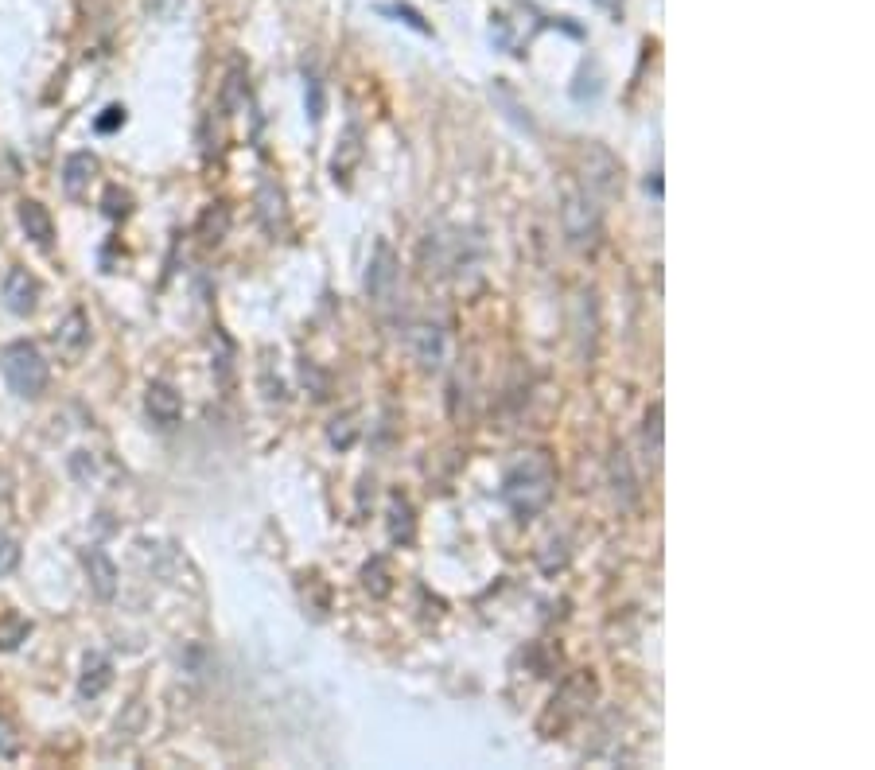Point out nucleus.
I'll return each mask as SVG.
<instances>
[{
  "label": "nucleus",
  "mask_w": 875,
  "mask_h": 770,
  "mask_svg": "<svg viewBox=\"0 0 875 770\" xmlns=\"http://www.w3.org/2000/svg\"><path fill=\"white\" fill-rule=\"evenodd\" d=\"M557 494V467L549 452H525L518 455L506 475H502V502L510 506L514 518H537Z\"/></svg>",
  "instance_id": "f257e3e1"
},
{
  "label": "nucleus",
  "mask_w": 875,
  "mask_h": 770,
  "mask_svg": "<svg viewBox=\"0 0 875 770\" xmlns=\"http://www.w3.org/2000/svg\"><path fill=\"white\" fill-rule=\"evenodd\" d=\"M0 374H4V382L12 385L16 397H28V401L43 397L47 378H51L47 358L28 339H16V343H8V347L0 350Z\"/></svg>",
  "instance_id": "f03ea898"
},
{
  "label": "nucleus",
  "mask_w": 875,
  "mask_h": 770,
  "mask_svg": "<svg viewBox=\"0 0 875 770\" xmlns=\"http://www.w3.org/2000/svg\"><path fill=\"white\" fill-rule=\"evenodd\" d=\"M560 226H564V238L572 249L580 253H595L603 242V214L595 207V199L588 191H572L564 195V207H560Z\"/></svg>",
  "instance_id": "7ed1b4c3"
},
{
  "label": "nucleus",
  "mask_w": 875,
  "mask_h": 770,
  "mask_svg": "<svg viewBox=\"0 0 875 770\" xmlns=\"http://www.w3.org/2000/svg\"><path fill=\"white\" fill-rule=\"evenodd\" d=\"M619 160L603 148V144H588L584 152V179H588V191L603 195V199H615L623 191V179H619Z\"/></svg>",
  "instance_id": "20e7f679"
},
{
  "label": "nucleus",
  "mask_w": 875,
  "mask_h": 770,
  "mask_svg": "<svg viewBox=\"0 0 875 770\" xmlns=\"http://www.w3.org/2000/svg\"><path fill=\"white\" fill-rule=\"evenodd\" d=\"M397 269H401V261H397L393 245L385 242V238H378V242H374V257H370V269H366V292H370V300H389V296H393Z\"/></svg>",
  "instance_id": "39448f33"
},
{
  "label": "nucleus",
  "mask_w": 875,
  "mask_h": 770,
  "mask_svg": "<svg viewBox=\"0 0 875 770\" xmlns=\"http://www.w3.org/2000/svg\"><path fill=\"white\" fill-rule=\"evenodd\" d=\"M409 354L420 362V370H440V366H444V354H448L444 331H440L436 323H417V327H409Z\"/></svg>",
  "instance_id": "423d86ee"
},
{
  "label": "nucleus",
  "mask_w": 875,
  "mask_h": 770,
  "mask_svg": "<svg viewBox=\"0 0 875 770\" xmlns=\"http://www.w3.org/2000/svg\"><path fill=\"white\" fill-rule=\"evenodd\" d=\"M55 347L63 354V362H78L86 347H90V319L82 308H74L59 319V327H55Z\"/></svg>",
  "instance_id": "0eeeda50"
},
{
  "label": "nucleus",
  "mask_w": 875,
  "mask_h": 770,
  "mask_svg": "<svg viewBox=\"0 0 875 770\" xmlns=\"http://www.w3.org/2000/svg\"><path fill=\"white\" fill-rule=\"evenodd\" d=\"M595 697V681L588 673H580V677H572L564 689H560V697H553V716H557V728H568L576 716H584V708H588V700Z\"/></svg>",
  "instance_id": "6e6552de"
},
{
  "label": "nucleus",
  "mask_w": 875,
  "mask_h": 770,
  "mask_svg": "<svg viewBox=\"0 0 875 770\" xmlns=\"http://www.w3.org/2000/svg\"><path fill=\"white\" fill-rule=\"evenodd\" d=\"M0 296H4V308L12 315H32L35 304H39V280L28 269H12L0 284Z\"/></svg>",
  "instance_id": "1a4fd4ad"
},
{
  "label": "nucleus",
  "mask_w": 875,
  "mask_h": 770,
  "mask_svg": "<svg viewBox=\"0 0 875 770\" xmlns=\"http://www.w3.org/2000/svg\"><path fill=\"white\" fill-rule=\"evenodd\" d=\"M144 409H148V417L156 420L160 428H172V424H179V417H183V397L175 393V385L152 382L144 389Z\"/></svg>",
  "instance_id": "9d476101"
},
{
  "label": "nucleus",
  "mask_w": 875,
  "mask_h": 770,
  "mask_svg": "<svg viewBox=\"0 0 875 770\" xmlns=\"http://www.w3.org/2000/svg\"><path fill=\"white\" fill-rule=\"evenodd\" d=\"M385 529H389V541H393V545H413V537H417V514H413V502H409L405 494H389Z\"/></svg>",
  "instance_id": "9b49d317"
},
{
  "label": "nucleus",
  "mask_w": 875,
  "mask_h": 770,
  "mask_svg": "<svg viewBox=\"0 0 875 770\" xmlns=\"http://www.w3.org/2000/svg\"><path fill=\"white\" fill-rule=\"evenodd\" d=\"M82 564H86V576H90V588L98 599H113L117 595V564L109 560L105 549H86L82 553Z\"/></svg>",
  "instance_id": "f8f14e48"
},
{
  "label": "nucleus",
  "mask_w": 875,
  "mask_h": 770,
  "mask_svg": "<svg viewBox=\"0 0 875 770\" xmlns=\"http://www.w3.org/2000/svg\"><path fill=\"white\" fill-rule=\"evenodd\" d=\"M20 226H24V234L39 249H47V245L55 242V218H51V210L43 207L39 199H24L20 203Z\"/></svg>",
  "instance_id": "ddd939ff"
},
{
  "label": "nucleus",
  "mask_w": 875,
  "mask_h": 770,
  "mask_svg": "<svg viewBox=\"0 0 875 770\" xmlns=\"http://www.w3.org/2000/svg\"><path fill=\"white\" fill-rule=\"evenodd\" d=\"M358 160H362V125L350 121L347 129H343V137H339V152H335V160H331L335 183H347L350 172L358 168Z\"/></svg>",
  "instance_id": "4468645a"
},
{
  "label": "nucleus",
  "mask_w": 875,
  "mask_h": 770,
  "mask_svg": "<svg viewBox=\"0 0 875 770\" xmlns=\"http://www.w3.org/2000/svg\"><path fill=\"white\" fill-rule=\"evenodd\" d=\"M113 685V665L105 654H86L82 662V677H78V697L82 700H98Z\"/></svg>",
  "instance_id": "2eb2a0df"
},
{
  "label": "nucleus",
  "mask_w": 875,
  "mask_h": 770,
  "mask_svg": "<svg viewBox=\"0 0 875 770\" xmlns=\"http://www.w3.org/2000/svg\"><path fill=\"white\" fill-rule=\"evenodd\" d=\"M94 172H98V156H90V152L67 156V164H63V191H67V199H82L90 191Z\"/></svg>",
  "instance_id": "dca6fc26"
},
{
  "label": "nucleus",
  "mask_w": 875,
  "mask_h": 770,
  "mask_svg": "<svg viewBox=\"0 0 875 770\" xmlns=\"http://www.w3.org/2000/svg\"><path fill=\"white\" fill-rule=\"evenodd\" d=\"M245 102H249V78H245L242 63H234V67L226 70V82H222V109H226V117L242 113Z\"/></svg>",
  "instance_id": "f3484780"
},
{
  "label": "nucleus",
  "mask_w": 875,
  "mask_h": 770,
  "mask_svg": "<svg viewBox=\"0 0 875 770\" xmlns=\"http://www.w3.org/2000/svg\"><path fill=\"white\" fill-rule=\"evenodd\" d=\"M28 630H32V623H28L24 615L4 611V615H0V650H16V646L28 638Z\"/></svg>",
  "instance_id": "a211bd4d"
},
{
  "label": "nucleus",
  "mask_w": 875,
  "mask_h": 770,
  "mask_svg": "<svg viewBox=\"0 0 875 770\" xmlns=\"http://www.w3.org/2000/svg\"><path fill=\"white\" fill-rule=\"evenodd\" d=\"M611 483H615V494H623V506L634 502V475H630V459L627 452H615L611 455Z\"/></svg>",
  "instance_id": "6ab92c4d"
},
{
  "label": "nucleus",
  "mask_w": 875,
  "mask_h": 770,
  "mask_svg": "<svg viewBox=\"0 0 875 770\" xmlns=\"http://www.w3.org/2000/svg\"><path fill=\"white\" fill-rule=\"evenodd\" d=\"M362 588L374 595V599H385V595H389L393 584H389V564H385L382 557H374L362 568Z\"/></svg>",
  "instance_id": "aec40b11"
},
{
  "label": "nucleus",
  "mask_w": 875,
  "mask_h": 770,
  "mask_svg": "<svg viewBox=\"0 0 875 770\" xmlns=\"http://www.w3.org/2000/svg\"><path fill=\"white\" fill-rule=\"evenodd\" d=\"M662 401H654L650 409H646V424H642V440H646V448L654 459H662Z\"/></svg>",
  "instance_id": "412c9836"
},
{
  "label": "nucleus",
  "mask_w": 875,
  "mask_h": 770,
  "mask_svg": "<svg viewBox=\"0 0 875 770\" xmlns=\"http://www.w3.org/2000/svg\"><path fill=\"white\" fill-rule=\"evenodd\" d=\"M105 214L109 218H125L129 207H133V199H129V191H121V187H105Z\"/></svg>",
  "instance_id": "4be33fe9"
},
{
  "label": "nucleus",
  "mask_w": 875,
  "mask_h": 770,
  "mask_svg": "<svg viewBox=\"0 0 875 770\" xmlns=\"http://www.w3.org/2000/svg\"><path fill=\"white\" fill-rule=\"evenodd\" d=\"M16 564H20V545L8 533H0V576L16 572Z\"/></svg>",
  "instance_id": "5701e85b"
},
{
  "label": "nucleus",
  "mask_w": 875,
  "mask_h": 770,
  "mask_svg": "<svg viewBox=\"0 0 875 770\" xmlns=\"http://www.w3.org/2000/svg\"><path fill=\"white\" fill-rule=\"evenodd\" d=\"M323 113H327V98H323V82H319V78H308V117H312V121H319V117H323Z\"/></svg>",
  "instance_id": "b1692460"
},
{
  "label": "nucleus",
  "mask_w": 875,
  "mask_h": 770,
  "mask_svg": "<svg viewBox=\"0 0 875 770\" xmlns=\"http://www.w3.org/2000/svg\"><path fill=\"white\" fill-rule=\"evenodd\" d=\"M20 751V739H16V728L0 716V759H12Z\"/></svg>",
  "instance_id": "393cba45"
},
{
  "label": "nucleus",
  "mask_w": 875,
  "mask_h": 770,
  "mask_svg": "<svg viewBox=\"0 0 875 770\" xmlns=\"http://www.w3.org/2000/svg\"><path fill=\"white\" fill-rule=\"evenodd\" d=\"M350 440H354V424H350V417L335 420V424H331V444H339V448H350Z\"/></svg>",
  "instance_id": "a878e982"
},
{
  "label": "nucleus",
  "mask_w": 875,
  "mask_h": 770,
  "mask_svg": "<svg viewBox=\"0 0 875 770\" xmlns=\"http://www.w3.org/2000/svg\"><path fill=\"white\" fill-rule=\"evenodd\" d=\"M117 125H125V109H121V105H109L105 117H98V133H113Z\"/></svg>",
  "instance_id": "bb28decb"
},
{
  "label": "nucleus",
  "mask_w": 875,
  "mask_h": 770,
  "mask_svg": "<svg viewBox=\"0 0 875 770\" xmlns=\"http://www.w3.org/2000/svg\"><path fill=\"white\" fill-rule=\"evenodd\" d=\"M8 498H12V475H8L4 467H0V506H4Z\"/></svg>",
  "instance_id": "cd10ccee"
},
{
  "label": "nucleus",
  "mask_w": 875,
  "mask_h": 770,
  "mask_svg": "<svg viewBox=\"0 0 875 770\" xmlns=\"http://www.w3.org/2000/svg\"><path fill=\"white\" fill-rule=\"evenodd\" d=\"M595 4H599V8H607V12H615V16L623 12V0H595Z\"/></svg>",
  "instance_id": "c85d7f7f"
}]
</instances>
